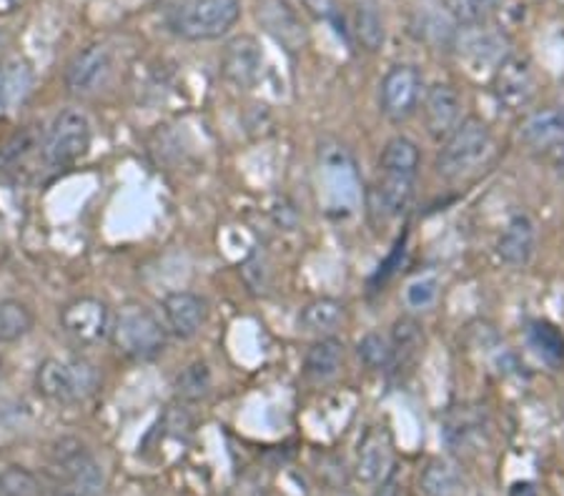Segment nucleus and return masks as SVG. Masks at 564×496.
<instances>
[{"instance_id": "nucleus-1", "label": "nucleus", "mask_w": 564, "mask_h": 496, "mask_svg": "<svg viewBox=\"0 0 564 496\" xmlns=\"http://www.w3.org/2000/svg\"><path fill=\"white\" fill-rule=\"evenodd\" d=\"M420 148L406 135H394L387 141L379 156L377 206L384 219L402 213L414 196L416 174H420Z\"/></svg>"}, {"instance_id": "nucleus-2", "label": "nucleus", "mask_w": 564, "mask_h": 496, "mask_svg": "<svg viewBox=\"0 0 564 496\" xmlns=\"http://www.w3.org/2000/svg\"><path fill=\"white\" fill-rule=\"evenodd\" d=\"M48 496H101L104 469L76 439H63L53 449L48 466Z\"/></svg>"}, {"instance_id": "nucleus-3", "label": "nucleus", "mask_w": 564, "mask_h": 496, "mask_svg": "<svg viewBox=\"0 0 564 496\" xmlns=\"http://www.w3.org/2000/svg\"><path fill=\"white\" fill-rule=\"evenodd\" d=\"M492 146L495 141L489 125L477 115H469L444 141L440 156H436V174L447 180L467 178L487 164V158L492 156Z\"/></svg>"}, {"instance_id": "nucleus-4", "label": "nucleus", "mask_w": 564, "mask_h": 496, "mask_svg": "<svg viewBox=\"0 0 564 496\" xmlns=\"http://www.w3.org/2000/svg\"><path fill=\"white\" fill-rule=\"evenodd\" d=\"M98 386V368L86 359H45L35 368V392L56 404L86 401Z\"/></svg>"}, {"instance_id": "nucleus-5", "label": "nucleus", "mask_w": 564, "mask_h": 496, "mask_svg": "<svg viewBox=\"0 0 564 496\" xmlns=\"http://www.w3.org/2000/svg\"><path fill=\"white\" fill-rule=\"evenodd\" d=\"M111 341L123 356L133 361H153L166 351V329L161 327L151 309L141 304H126L113 316Z\"/></svg>"}, {"instance_id": "nucleus-6", "label": "nucleus", "mask_w": 564, "mask_h": 496, "mask_svg": "<svg viewBox=\"0 0 564 496\" xmlns=\"http://www.w3.org/2000/svg\"><path fill=\"white\" fill-rule=\"evenodd\" d=\"M241 18V0H186L171 15V31L184 41H216Z\"/></svg>"}, {"instance_id": "nucleus-7", "label": "nucleus", "mask_w": 564, "mask_h": 496, "mask_svg": "<svg viewBox=\"0 0 564 496\" xmlns=\"http://www.w3.org/2000/svg\"><path fill=\"white\" fill-rule=\"evenodd\" d=\"M90 148V121L78 108H66L56 115L43 143V158L51 168L78 164Z\"/></svg>"}, {"instance_id": "nucleus-8", "label": "nucleus", "mask_w": 564, "mask_h": 496, "mask_svg": "<svg viewBox=\"0 0 564 496\" xmlns=\"http://www.w3.org/2000/svg\"><path fill=\"white\" fill-rule=\"evenodd\" d=\"M424 96L422 70L412 63L391 66L387 76L381 78L379 88V108L384 119L391 123H406L416 113Z\"/></svg>"}, {"instance_id": "nucleus-9", "label": "nucleus", "mask_w": 564, "mask_h": 496, "mask_svg": "<svg viewBox=\"0 0 564 496\" xmlns=\"http://www.w3.org/2000/svg\"><path fill=\"white\" fill-rule=\"evenodd\" d=\"M61 329L78 346H98L101 341L111 339L113 313L108 304L94 296H80L63 306Z\"/></svg>"}, {"instance_id": "nucleus-10", "label": "nucleus", "mask_w": 564, "mask_h": 496, "mask_svg": "<svg viewBox=\"0 0 564 496\" xmlns=\"http://www.w3.org/2000/svg\"><path fill=\"white\" fill-rule=\"evenodd\" d=\"M534 68L527 56L520 53H507V56L495 66L492 90L497 101L507 111H522V108L534 98Z\"/></svg>"}, {"instance_id": "nucleus-11", "label": "nucleus", "mask_w": 564, "mask_h": 496, "mask_svg": "<svg viewBox=\"0 0 564 496\" xmlns=\"http://www.w3.org/2000/svg\"><path fill=\"white\" fill-rule=\"evenodd\" d=\"M257 18L261 29L274 38L281 48L289 53H299L306 48L308 31L296 8L286 0H257Z\"/></svg>"}, {"instance_id": "nucleus-12", "label": "nucleus", "mask_w": 564, "mask_h": 496, "mask_svg": "<svg viewBox=\"0 0 564 496\" xmlns=\"http://www.w3.org/2000/svg\"><path fill=\"white\" fill-rule=\"evenodd\" d=\"M113 70V56L106 45H88L73 56L66 68V88L73 96H94L101 90Z\"/></svg>"}, {"instance_id": "nucleus-13", "label": "nucleus", "mask_w": 564, "mask_h": 496, "mask_svg": "<svg viewBox=\"0 0 564 496\" xmlns=\"http://www.w3.org/2000/svg\"><path fill=\"white\" fill-rule=\"evenodd\" d=\"M422 113L426 133L434 141H447L452 131L462 123V96L449 84H434L424 90Z\"/></svg>"}, {"instance_id": "nucleus-14", "label": "nucleus", "mask_w": 564, "mask_h": 496, "mask_svg": "<svg viewBox=\"0 0 564 496\" xmlns=\"http://www.w3.org/2000/svg\"><path fill=\"white\" fill-rule=\"evenodd\" d=\"M263 70V51L253 35H236L221 53V74L236 88H253Z\"/></svg>"}, {"instance_id": "nucleus-15", "label": "nucleus", "mask_w": 564, "mask_h": 496, "mask_svg": "<svg viewBox=\"0 0 564 496\" xmlns=\"http://www.w3.org/2000/svg\"><path fill=\"white\" fill-rule=\"evenodd\" d=\"M163 319H166V329L174 333L176 339H194L202 333L208 319V304L194 291H171L163 296L161 301Z\"/></svg>"}, {"instance_id": "nucleus-16", "label": "nucleus", "mask_w": 564, "mask_h": 496, "mask_svg": "<svg viewBox=\"0 0 564 496\" xmlns=\"http://www.w3.org/2000/svg\"><path fill=\"white\" fill-rule=\"evenodd\" d=\"M394 469V447L387 429H369L359 441L357 480L364 484H379Z\"/></svg>"}, {"instance_id": "nucleus-17", "label": "nucleus", "mask_w": 564, "mask_h": 496, "mask_svg": "<svg viewBox=\"0 0 564 496\" xmlns=\"http://www.w3.org/2000/svg\"><path fill=\"white\" fill-rule=\"evenodd\" d=\"M536 249V225L527 213H514L507 221L505 231L499 233L497 241V256L502 264L512 268H522L532 261Z\"/></svg>"}, {"instance_id": "nucleus-18", "label": "nucleus", "mask_w": 564, "mask_h": 496, "mask_svg": "<svg viewBox=\"0 0 564 496\" xmlns=\"http://www.w3.org/2000/svg\"><path fill=\"white\" fill-rule=\"evenodd\" d=\"M520 141L534 151L564 146V108H542L520 125Z\"/></svg>"}, {"instance_id": "nucleus-19", "label": "nucleus", "mask_w": 564, "mask_h": 496, "mask_svg": "<svg viewBox=\"0 0 564 496\" xmlns=\"http://www.w3.org/2000/svg\"><path fill=\"white\" fill-rule=\"evenodd\" d=\"M33 66L21 56H13L3 63L0 68V108L13 113L29 101L33 93Z\"/></svg>"}, {"instance_id": "nucleus-20", "label": "nucleus", "mask_w": 564, "mask_h": 496, "mask_svg": "<svg viewBox=\"0 0 564 496\" xmlns=\"http://www.w3.org/2000/svg\"><path fill=\"white\" fill-rule=\"evenodd\" d=\"M344 366V344L334 337L316 339L306 349L304 356V376L312 384H329L341 374Z\"/></svg>"}, {"instance_id": "nucleus-21", "label": "nucleus", "mask_w": 564, "mask_h": 496, "mask_svg": "<svg viewBox=\"0 0 564 496\" xmlns=\"http://www.w3.org/2000/svg\"><path fill=\"white\" fill-rule=\"evenodd\" d=\"M344 319H347V309L341 301L322 296V299L308 301L302 311H299V331L308 333L314 339L332 337L341 329Z\"/></svg>"}, {"instance_id": "nucleus-22", "label": "nucleus", "mask_w": 564, "mask_h": 496, "mask_svg": "<svg viewBox=\"0 0 564 496\" xmlns=\"http://www.w3.org/2000/svg\"><path fill=\"white\" fill-rule=\"evenodd\" d=\"M485 431V414L471 409V406H459V409H454L447 421H444V439H447V444L457 451L475 447Z\"/></svg>"}, {"instance_id": "nucleus-23", "label": "nucleus", "mask_w": 564, "mask_h": 496, "mask_svg": "<svg viewBox=\"0 0 564 496\" xmlns=\"http://www.w3.org/2000/svg\"><path fill=\"white\" fill-rule=\"evenodd\" d=\"M35 327L33 311L18 299L0 301V344H15Z\"/></svg>"}, {"instance_id": "nucleus-24", "label": "nucleus", "mask_w": 564, "mask_h": 496, "mask_svg": "<svg viewBox=\"0 0 564 496\" xmlns=\"http://www.w3.org/2000/svg\"><path fill=\"white\" fill-rule=\"evenodd\" d=\"M420 486L424 496H459L462 482L454 466L444 462V459H432L426 462L420 476Z\"/></svg>"}, {"instance_id": "nucleus-25", "label": "nucleus", "mask_w": 564, "mask_h": 496, "mask_svg": "<svg viewBox=\"0 0 564 496\" xmlns=\"http://www.w3.org/2000/svg\"><path fill=\"white\" fill-rule=\"evenodd\" d=\"M389 341H391V351H394V361H391V366H397L402 359L409 361L420 354V349L424 344L422 327L414 319H409V316H404V319H397Z\"/></svg>"}, {"instance_id": "nucleus-26", "label": "nucleus", "mask_w": 564, "mask_h": 496, "mask_svg": "<svg viewBox=\"0 0 564 496\" xmlns=\"http://www.w3.org/2000/svg\"><path fill=\"white\" fill-rule=\"evenodd\" d=\"M530 341L536 354L547 359L550 364H562L564 361V333L550 321H532L530 323Z\"/></svg>"}, {"instance_id": "nucleus-27", "label": "nucleus", "mask_w": 564, "mask_h": 496, "mask_svg": "<svg viewBox=\"0 0 564 496\" xmlns=\"http://www.w3.org/2000/svg\"><path fill=\"white\" fill-rule=\"evenodd\" d=\"M357 38L359 43L367 48L369 53H377L381 45L387 41V31H384V21L375 5H359L357 8Z\"/></svg>"}, {"instance_id": "nucleus-28", "label": "nucleus", "mask_w": 564, "mask_h": 496, "mask_svg": "<svg viewBox=\"0 0 564 496\" xmlns=\"http://www.w3.org/2000/svg\"><path fill=\"white\" fill-rule=\"evenodd\" d=\"M359 359L375 372H384V368L391 366L394 361V351H391V341L379 331H369L364 333L359 341Z\"/></svg>"}, {"instance_id": "nucleus-29", "label": "nucleus", "mask_w": 564, "mask_h": 496, "mask_svg": "<svg viewBox=\"0 0 564 496\" xmlns=\"http://www.w3.org/2000/svg\"><path fill=\"white\" fill-rule=\"evenodd\" d=\"M208 389H212V372H208L204 361L191 364L176 378V392L178 396H184V399H204Z\"/></svg>"}, {"instance_id": "nucleus-30", "label": "nucleus", "mask_w": 564, "mask_h": 496, "mask_svg": "<svg viewBox=\"0 0 564 496\" xmlns=\"http://www.w3.org/2000/svg\"><path fill=\"white\" fill-rule=\"evenodd\" d=\"M39 476L23 466H8L0 472V496H39Z\"/></svg>"}, {"instance_id": "nucleus-31", "label": "nucleus", "mask_w": 564, "mask_h": 496, "mask_svg": "<svg viewBox=\"0 0 564 496\" xmlns=\"http://www.w3.org/2000/svg\"><path fill=\"white\" fill-rule=\"evenodd\" d=\"M436 299H440V282H436V276H420L404 288V301L414 311H430Z\"/></svg>"}, {"instance_id": "nucleus-32", "label": "nucleus", "mask_w": 564, "mask_h": 496, "mask_svg": "<svg viewBox=\"0 0 564 496\" xmlns=\"http://www.w3.org/2000/svg\"><path fill=\"white\" fill-rule=\"evenodd\" d=\"M308 15H314L316 21H329L339 23V5L336 0H299Z\"/></svg>"}, {"instance_id": "nucleus-33", "label": "nucleus", "mask_w": 564, "mask_h": 496, "mask_svg": "<svg viewBox=\"0 0 564 496\" xmlns=\"http://www.w3.org/2000/svg\"><path fill=\"white\" fill-rule=\"evenodd\" d=\"M375 496H402V482H399L397 469H391L384 480L379 482V489L375 492Z\"/></svg>"}, {"instance_id": "nucleus-34", "label": "nucleus", "mask_w": 564, "mask_h": 496, "mask_svg": "<svg viewBox=\"0 0 564 496\" xmlns=\"http://www.w3.org/2000/svg\"><path fill=\"white\" fill-rule=\"evenodd\" d=\"M509 496H540V492H536V486L532 482H517L512 484V489H509Z\"/></svg>"}, {"instance_id": "nucleus-35", "label": "nucleus", "mask_w": 564, "mask_h": 496, "mask_svg": "<svg viewBox=\"0 0 564 496\" xmlns=\"http://www.w3.org/2000/svg\"><path fill=\"white\" fill-rule=\"evenodd\" d=\"M0 372H3V361H0Z\"/></svg>"}, {"instance_id": "nucleus-36", "label": "nucleus", "mask_w": 564, "mask_h": 496, "mask_svg": "<svg viewBox=\"0 0 564 496\" xmlns=\"http://www.w3.org/2000/svg\"><path fill=\"white\" fill-rule=\"evenodd\" d=\"M0 43H3V35H0Z\"/></svg>"}]
</instances>
